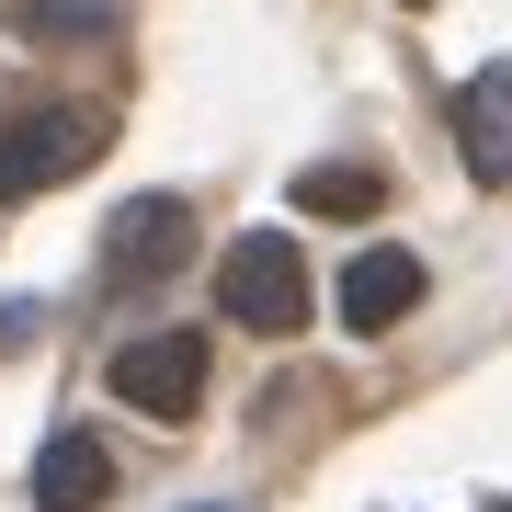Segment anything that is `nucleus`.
Listing matches in <instances>:
<instances>
[{
    "instance_id": "f257e3e1",
    "label": "nucleus",
    "mask_w": 512,
    "mask_h": 512,
    "mask_svg": "<svg viewBox=\"0 0 512 512\" xmlns=\"http://www.w3.org/2000/svg\"><path fill=\"white\" fill-rule=\"evenodd\" d=\"M114 148V126L92 103H35V114H0V205H23V194H46V183H69V171H92Z\"/></svg>"
},
{
    "instance_id": "f03ea898",
    "label": "nucleus",
    "mask_w": 512,
    "mask_h": 512,
    "mask_svg": "<svg viewBox=\"0 0 512 512\" xmlns=\"http://www.w3.org/2000/svg\"><path fill=\"white\" fill-rule=\"evenodd\" d=\"M217 296H228L239 330L285 342V330L308 319V262H296V239H285V228H251V239L228 251V285H217Z\"/></svg>"
},
{
    "instance_id": "7ed1b4c3",
    "label": "nucleus",
    "mask_w": 512,
    "mask_h": 512,
    "mask_svg": "<svg viewBox=\"0 0 512 512\" xmlns=\"http://www.w3.org/2000/svg\"><path fill=\"white\" fill-rule=\"evenodd\" d=\"M114 399L148 421H194L205 410V330H148L114 353Z\"/></svg>"
},
{
    "instance_id": "20e7f679",
    "label": "nucleus",
    "mask_w": 512,
    "mask_h": 512,
    "mask_svg": "<svg viewBox=\"0 0 512 512\" xmlns=\"http://www.w3.org/2000/svg\"><path fill=\"white\" fill-rule=\"evenodd\" d=\"M456 148H467L478 183H512V57L478 69L467 92H456Z\"/></svg>"
},
{
    "instance_id": "39448f33",
    "label": "nucleus",
    "mask_w": 512,
    "mask_h": 512,
    "mask_svg": "<svg viewBox=\"0 0 512 512\" xmlns=\"http://www.w3.org/2000/svg\"><path fill=\"white\" fill-rule=\"evenodd\" d=\"M410 308H421V262H410V251H353V274H342V319L376 342V330H399Z\"/></svg>"
},
{
    "instance_id": "423d86ee",
    "label": "nucleus",
    "mask_w": 512,
    "mask_h": 512,
    "mask_svg": "<svg viewBox=\"0 0 512 512\" xmlns=\"http://www.w3.org/2000/svg\"><path fill=\"white\" fill-rule=\"evenodd\" d=\"M103 251H114V274H183V251H194V217H183L171 194H137L126 217H114V239H103Z\"/></svg>"
},
{
    "instance_id": "0eeeda50",
    "label": "nucleus",
    "mask_w": 512,
    "mask_h": 512,
    "mask_svg": "<svg viewBox=\"0 0 512 512\" xmlns=\"http://www.w3.org/2000/svg\"><path fill=\"white\" fill-rule=\"evenodd\" d=\"M35 501H46V512H103V501H114L103 433H57L46 456H35Z\"/></svg>"
},
{
    "instance_id": "6e6552de",
    "label": "nucleus",
    "mask_w": 512,
    "mask_h": 512,
    "mask_svg": "<svg viewBox=\"0 0 512 512\" xmlns=\"http://www.w3.org/2000/svg\"><path fill=\"white\" fill-rule=\"evenodd\" d=\"M296 205H308V217H376L387 183L365 160H319V171H296Z\"/></svg>"
},
{
    "instance_id": "1a4fd4ad",
    "label": "nucleus",
    "mask_w": 512,
    "mask_h": 512,
    "mask_svg": "<svg viewBox=\"0 0 512 512\" xmlns=\"http://www.w3.org/2000/svg\"><path fill=\"white\" fill-rule=\"evenodd\" d=\"M35 12H46V0H23V23H35Z\"/></svg>"
}]
</instances>
